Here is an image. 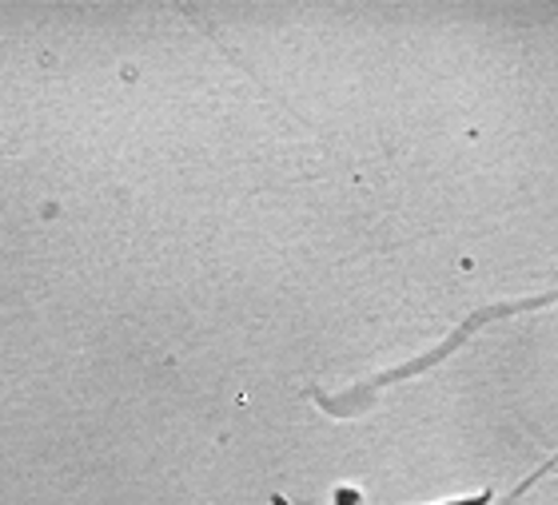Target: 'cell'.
<instances>
[{
  "label": "cell",
  "instance_id": "1",
  "mask_svg": "<svg viewBox=\"0 0 558 505\" xmlns=\"http://www.w3.org/2000/svg\"><path fill=\"white\" fill-rule=\"evenodd\" d=\"M550 303H558V291H547V295H535V299H519V303H499V307H483L475 310L471 319L459 322V331L447 334V343H439L435 350H427V355L411 358V362H403V367L396 370H384V374H375V379H367L363 386H351L348 394H339V398H324V394H315L319 398V406L331 414H355L367 406V398H372L375 391H384V386H391V382H403L411 379V374H423V370H430L435 362H442L447 355H454L459 346L471 338V334L478 331V327H487V322L495 319H511V315H523V310H535V307H550Z\"/></svg>",
  "mask_w": 558,
  "mask_h": 505
},
{
  "label": "cell",
  "instance_id": "2",
  "mask_svg": "<svg viewBox=\"0 0 558 505\" xmlns=\"http://www.w3.org/2000/svg\"><path fill=\"white\" fill-rule=\"evenodd\" d=\"M271 502H276V505H291L283 494H276ZM490 502H499V497L490 494V490H483V494H475V497H454V502H439V505H490Z\"/></svg>",
  "mask_w": 558,
  "mask_h": 505
}]
</instances>
